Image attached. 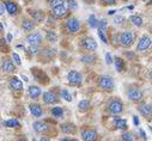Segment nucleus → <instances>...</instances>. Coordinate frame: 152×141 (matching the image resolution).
Masks as SVG:
<instances>
[{
    "mask_svg": "<svg viewBox=\"0 0 152 141\" xmlns=\"http://www.w3.org/2000/svg\"><path fill=\"white\" fill-rule=\"evenodd\" d=\"M12 59H13V62H15L16 65H18V66H20V65H22L20 57H19V55H18L17 53H12Z\"/></svg>",
    "mask_w": 152,
    "mask_h": 141,
    "instance_id": "37",
    "label": "nucleus"
},
{
    "mask_svg": "<svg viewBox=\"0 0 152 141\" xmlns=\"http://www.w3.org/2000/svg\"><path fill=\"white\" fill-rule=\"evenodd\" d=\"M140 134H141V136H142V139H144V140H146V139H147V137H146V134L144 133V130H142V129H140Z\"/></svg>",
    "mask_w": 152,
    "mask_h": 141,
    "instance_id": "46",
    "label": "nucleus"
},
{
    "mask_svg": "<svg viewBox=\"0 0 152 141\" xmlns=\"http://www.w3.org/2000/svg\"><path fill=\"white\" fill-rule=\"evenodd\" d=\"M30 15H31V17H32L36 22H42L43 18H45L43 12H41V11H31Z\"/></svg>",
    "mask_w": 152,
    "mask_h": 141,
    "instance_id": "24",
    "label": "nucleus"
},
{
    "mask_svg": "<svg viewBox=\"0 0 152 141\" xmlns=\"http://www.w3.org/2000/svg\"><path fill=\"white\" fill-rule=\"evenodd\" d=\"M114 123H115V126H116L118 128H120V129H122V130H126V129H127V122H126V120H124V118L115 117V118H114Z\"/></svg>",
    "mask_w": 152,
    "mask_h": 141,
    "instance_id": "21",
    "label": "nucleus"
},
{
    "mask_svg": "<svg viewBox=\"0 0 152 141\" xmlns=\"http://www.w3.org/2000/svg\"><path fill=\"white\" fill-rule=\"evenodd\" d=\"M142 1H147V0H142Z\"/></svg>",
    "mask_w": 152,
    "mask_h": 141,
    "instance_id": "55",
    "label": "nucleus"
},
{
    "mask_svg": "<svg viewBox=\"0 0 152 141\" xmlns=\"http://www.w3.org/2000/svg\"><path fill=\"white\" fill-rule=\"evenodd\" d=\"M84 1L88 3V4H91V3H92V0H84Z\"/></svg>",
    "mask_w": 152,
    "mask_h": 141,
    "instance_id": "53",
    "label": "nucleus"
},
{
    "mask_svg": "<svg viewBox=\"0 0 152 141\" xmlns=\"http://www.w3.org/2000/svg\"><path fill=\"white\" fill-rule=\"evenodd\" d=\"M32 73H34V77L37 81H40V83H48V77L42 72V70H40L39 68H32Z\"/></svg>",
    "mask_w": 152,
    "mask_h": 141,
    "instance_id": "10",
    "label": "nucleus"
},
{
    "mask_svg": "<svg viewBox=\"0 0 152 141\" xmlns=\"http://www.w3.org/2000/svg\"><path fill=\"white\" fill-rule=\"evenodd\" d=\"M23 79H24V81H29V79H28L25 76H23Z\"/></svg>",
    "mask_w": 152,
    "mask_h": 141,
    "instance_id": "54",
    "label": "nucleus"
},
{
    "mask_svg": "<svg viewBox=\"0 0 152 141\" xmlns=\"http://www.w3.org/2000/svg\"><path fill=\"white\" fill-rule=\"evenodd\" d=\"M47 41H48V42H56V41H58V36L55 35V32L49 31V32L47 33Z\"/></svg>",
    "mask_w": 152,
    "mask_h": 141,
    "instance_id": "31",
    "label": "nucleus"
},
{
    "mask_svg": "<svg viewBox=\"0 0 152 141\" xmlns=\"http://www.w3.org/2000/svg\"><path fill=\"white\" fill-rule=\"evenodd\" d=\"M67 79H68V83L72 84V85H79L82 84V74L77 70H71V72L67 74Z\"/></svg>",
    "mask_w": 152,
    "mask_h": 141,
    "instance_id": "4",
    "label": "nucleus"
},
{
    "mask_svg": "<svg viewBox=\"0 0 152 141\" xmlns=\"http://www.w3.org/2000/svg\"><path fill=\"white\" fill-rule=\"evenodd\" d=\"M98 85L105 90V91H110L114 89V80L110 78V77H102L98 81Z\"/></svg>",
    "mask_w": 152,
    "mask_h": 141,
    "instance_id": "6",
    "label": "nucleus"
},
{
    "mask_svg": "<svg viewBox=\"0 0 152 141\" xmlns=\"http://www.w3.org/2000/svg\"><path fill=\"white\" fill-rule=\"evenodd\" d=\"M140 113L145 116V117H150L151 116V113H152V109H151V105L150 104H145L140 108Z\"/></svg>",
    "mask_w": 152,
    "mask_h": 141,
    "instance_id": "23",
    "label": "nucleus"
},
{
    "mask_svg": "<svg viewBox=\"0 0 152 141\" xmlns=\"http://www.w3.org/2000/svg\"><path fill=\"white\" fill-rule=\"evenodd\" d=\"M1 69L4 70V72H6V73H12V72H15L16 67H15V65H13V62L11 60L5 59L3 61V63H1Z\"/></svg>",
    "mask_w": 152,
    "mask_h": 141,
    "instance_id": "12",
    "label": "nucleus"
},
{
    "mask_svg": "<svg viewBox=\"0 0 152 141\" xmlns=\"http://www.w3.org/2000/svg\"><path fill=\"white\" fill-rule=\"evenodd\" d=\"M61 97H62L65 100H67V102H71V100H72V96H71V93H69L66 89L61 90Z\"/></svg>",
    "mask_w": 152,
    "mask_h": 141,
    "instance_id": "32",
    "label": "nucleus"
},
{
    "mask_svg": "<svg viewBox=\"0 0 152 141\" xmlns=\"http://www.w3.org/2000/svg\"><path fill=\"white\" fill-rule=\"evenodd\" d=\"M90 105H91V103H90L89 100L83 99V100H80L79 104H78V109H79L80 111H86V110L90 108Z\"/></svg>",
    "mask_w": 152,
    "mask_h": 141,
    "instance_id": "25",
    "label": "nucleus"
},
{
    "mask_svg": "<svg viewBox=\"0 0 152 141\" xmlns=\"http://www.w3.org/2000/svg\"><path fill=\"white\" fill-rule=\"evenodd\" d=\"M49 5L52 6V9H54L56 6L65 5V3H64V0H49Z\"/></svg>",
    "mask_w": 152,
    "mask_h": 141,
    "instance_id": "34",
    "label": "nucleus"
},
{
    "mask_svg": "<svg viewBox=\"0 0 152 141\" xmlns=\"http://www.w3.org/2000/svg\"><path fill=\"white\" fill-rule=\"evenodd\" d=\"M5 7H6V11L10 13V15H16L18 12V6L16 3L13 1H6L5 3Z\"/></svg>",
    "mask_w": 152,
    "mask_h": 141,
    "instance_id": "17",
    "label": "nucleus"
},
{
    "mask_svg": "<svg viewBox=\"0 0 152 141\" xmlns=\"http://www.w3.org/2000/svg\"><path fill=\"white\" fill-rule=\"evenodd\" d=\"M29 50H30L31 54H37L39 53V48H37V46H30Z\"/></svg>",
    "mask_w": 152,
    "mask_h": 141,
    "instance_id": "40",
    "label": "nucleus"
},
{
    "mask_svg": "<svg viewBox=\"0 0 152 141\" xmlns=\"http://www.w3.org/2000/svg\"><path fill=\"white\" fill-rule=\"evenodd\" d=\"M28 92H29V96L32 99H37V98L40 97V94H41V89L37 87V86H30L29 90H28Z\"/></svg>",
    "mask_w": 152,
    "mask_h": 141,
    "instance_id": "19",
    "label": "nucleus"
},
{
    "mask_svg": "<svg viewBox=\"0 0 152 141\" xmlns=\"http://www.w3.org/2000/svg\"><path fill=\"white\" fill-rule=\"evenodd\" d=\"M52 115H53L54 117H56V118H60V117H62V115H64V109L60 108V107L53 108V109H52Z\"/></svg>",
    "mask_w": 152,
    "mask_h": 141,
    "instance_id": "29",
    "label": "nucleus"
},
{
    "mask_svg": "<svg viewBox=\"0 0 152 141\" xmlns=\"http://www.w3.org/2000/svg\"><path fill=\"white\" fill-rule=\"evenodd\" d=\"M40 141H49V139H48V137H46V136H42Z\"/></svg>",
    "mask_w": 152,
    "mask_h": 141,
    "instance_id": "47",
    "label": "nucleus"
},
{
    "mask_svg": "<svg viewBox=\"0 0 152 141\" xmlns=\"http://www.w3.org/2000/svg\"><path fill=\"white\" fill-rule=\"evenodd\" d=\"M134 42V33L132 31H124L120 35V43L122 47H131Z\"/></svg>",
    "mask_w": 152,
    "mask_h": 141,
    "instance_id": "1",
    "label": "nucleus"
},
{
    "mask_svg": "<svg viewBox=\"0 0 152 141\" xmlns=\"http://www.w3.org/2000/svg\"><path fill=\"white\" fill-rule=\"evenodd\" d=\"M62 141H78V140H75V139H64Z\"/></svg>",
    "mask_w": 152,
    "mask_h": 141,
    "instance_id": "48",
    "label": "nucleus"
},
{
    "mask_svg": "<svg viewBox=\"0 0 152 141\" xmlns=\"http://www.w3.org/2000/svg\"><path fill=\"white\" fill-rule=\"evenodd\" d=\"M26 42L30 44V46H39L41 42H42V36L41 33L39 32H34V33H30L26 36Z\"/></svg>",
    "mask_w": 152,
    "mask_h": 141,
    "instance_id": "7",
    "label": "nucleus"
},
{
    "mask_svg": "<svg viewBox=\"0 0 152 141\" xmlns=\"http://www.w3.org/2000/svg\"><path fill=\"white\" fill-rule=\"evenodd\" d=\"M34 129H35V132H37V133H46V132L49 129V127H48V124H47L46 122L37 121V122L34 123Z\"/></svg>",
    "mask_w": 152,
    "mask_h": 141,
    "instance_id": "15",
    "label": "nucleus"
},
{
    "mask_svg": "<svg viewBox=\"0 0 152 141\" xmlns=\"http://www.w3.org/2000/svg\"><path fill=\"white\" fill-rule=\"evenodd\" d=\"M108 110H109L111 114H115V115L121 114L122 110H124V104H122V102L119 100V99H114V100H111V102L109 103Z\"/></svg>",
    "mask_w": 152,
    "mask_h": 141,
    "instance_id": "2",
    "label": "nucleus"
},
{
    "mask_svg": "<svg viewBox=\"0 0 152 141\" xmlns=\"http://www.w3.org/2000/svg\"><path fill=\"white\" fill-rule=\"evenodd\" d=\"M29 108H30V113H31L35 117H41V116H42L43 111H42V108L40 107L39 104H31Z\"/></svg>",
    "mask_w": 152,
    "mask_h": 141,
    "instance_id": "16",
    "label": "nucleus"
},
{
    "mask_svg": "<svg viewBox=\"0 0 152 141\" xmlns=\"http://www.w3.org/2000/svg\"><path fill=\"white\" fill-rule=\"evenodd\" d=\"M114 62H115V67H116V69L119 70V72H122V70L125 69V62H124V60L121 57H119V56L115 57Z\"/></svg>",
    "mask_w": 152,
    "mask_h": 141,
    "instance_id": "26",
    "label": "nucleus"
},
{
    "mask_svg": "<svg viewBox=\"0 0 152 141\" xmlns=\"http://www.w3.org/2000/svg\"><path fill=\"white\" fill-rule=\"evenodd\" d=\"M34 141H36V140H34Z\"/></svg>",
    "mask_w": 152,
    "mask_h": 141,
    "instance_id": "56",
    "label": "nucleus"
},
{
    "mask_svg": "<svg viewBox=\"0 0 152 141\" xmlns=\"http://www.w3.org/2000/svg\"><path fill=\"white\" fill-rule=\"evenodd\" d=\"M1 31H4V25L0 23V32H1Z\"/></svg>",
    "mask_w": 152,
    "mask_h": 141,
    "instance_id": "51",
    "label": "nucleus"
},
{
    "mask_svg": "<svg viewBox=\"0 0 152 141\" xmlns=\"http://www.w3.org/2000/svg\"><path fill=\"white\" fill-rule=\"evenodd\" d=\"M43 102L46 104H54L58 102V97L54 92L48 91V92H45V94H43Z\"/></svg>",
    "mask_w": 152,
    "mask_h": 141,
    "instance_id": "13",
    "label": "nucleus"
},
{
    "mask_svg": "<svg viewBox=\"0 0 152 141\" xmlns=\"http://www.w3.org/2000/svg\"><path fill=\"white\" fill-rule=\"evenodd\" d=\"M68 9L69 10H75L78 7V5H77V3H75V0H68Z\"/></svg>",
    "mask_w": 152,
    "mask_h": 141,
    "instance_id": "39",
    "label": "nucleus"
},
{
    "mask_svg": "<svg viewBox=\"0 0 152 141\" xmlns=\"http://www.w3.org/2000/svg\"><path fill=\"white\" fill-rule=\"evenodd\" d=\"M83 48H84L85 50L94 52V50L97 49V43H96V41H95L94 39L88 37V39H85V40L83 41Z\"/></svg>",
    "mask_w": 152,
    "mask_h": 141,
    "instance_id": "11",
    "label": "nucleus"
},
{
    "mask_svg": "<svg viewBox=\"0 0 152 141\" xmlns=\"http://www.w3.org/2000/svg\"><path fill=\"white\" fill-rule=\"evenodd\" d=\"M95 56L94 55H84V56H82V62H84V63H94L95 62Z\"/></svg>",
    "mask_w": 152,
    "mask_h": 141,
    "instance_id": "30",
    "label": "nucleus"
},
{
    "mask_svg": "<svg viewBox=\"0 0 152 141\" xmlns=\"http://www.w3.org/2000/svg\"><path fill=\"white\" fill-rule=\"evenodd\" d=\"M105 62H107L108 65L113 63V60H111V56H110V54H109V53H107V54H105Z\"/></svg>",
    "mask_w": 152,
    "mask_h": 141,
    "instance_id": "42",
    "label": "nucleus"
},
{
    "mask_svg": "<svg viewBox=\"0 0 152 141\" xmlns=\"http://www.w3.org/2000/svg\"><path fill=\"white\" fill-rule=\"evenodd\" d=\"M104 32H105L104 30L98 29V36H99V39H101L104 43H108V39H107V36H105V33H104Z\"/></svg>",
    "mask_w": 152,
    "mask_h": 141,
    "instance_id": "36",
    "label": "nucleus"
},
{
    "mask_svg": "<svg viewBox=\"0 0 152 141\" xmlns=\"http://www.w3.org/2000/svg\"><path fill=\"white\" fill-rule=\"evenodd\" d=\"M9 86H10V89H12V90H22L23 89V83L17 78V77H12L11 79H10V81H9Z\"/></svg>",
    "mask_w": 152,
    "mask_h": 141,
    "instance_id": "14",
    "label": "nucleus"
},
{
    "mask_svg": "<svg viewBox=\"0 0 152 141\" xmlns=\"http://www.w3.org/2000/svg\"><path fill=\"white\" fill-rule=\"evenodd\" d=\"M125 20V18L122 16H119V17H115V19H114V22H115V24H121L122 22Z\"/></svg>",
    "mask_w": 152,
    "mask_h": 141,
    "instance_id": "41",
    "label": "nucleus"
},
{
    "mask_svg": "<svg viewBox=\"0 0 152 141\" xmlns=\"http://www.w3.org/2000/svg\"><path fill=\"white\" fill-rule=\"evenodd\" d=\"M150 47H151V37L147 36V35H144V36H142V37L139 40V42H138L137 50L144 52V50H147Z\"/></svg>",
    "mask_w": 152,
    "mask_h": 141,
    "instance_id": "5",
    "label": "nucleus"
},
{
    "mask_svg": "<svg viewBox=\"0 0 152 141\" xmlns=\"http://www.w3.org/2000/svg\"><path fill=\"white\" fill-rule=\"evenodd\" d=\"M97 26H98V29H101V30H104V31H105V29H107V26H108V23H107V20H105V19H101V20L98 22Z\"/></svg>",
    "mask_w": 152,
    "mask_h": 141,
    "instance_id": "35",
    "label": "nucleus"
},
{
    "mask_svg": "<svg viewBox=\"0 0 152 141\" xmlns=\"http://www.w3.org/2000/svg\"><path fill=\"white\" fill-rule=\"evenodd\" d=\"M97 24H98L97 18H96L94 15H91V16L89 17V25H90L91 28H97Z\"/></svg>",
    "mask_w": 152,
    "mask_h": 141,
    "instance_id": "33",
    "label": "nucleus"
},
{
    "mask_svg": "<svg viewBox=\"0 0 152 141\" xmlns=\"http://www.w3.org/2000/svg\"><path fill=\"white\" fill-rule=\"evenodd\" d=\"M5 13V7H4V5L0 3V16H3Z\"/></svg>",
    "mask_w": 152,
    "mask_h": 141,
    "instance_id": "44",
    "label": "nucleus"
},
{
    "mask_svg": "<svg viewBox=\"0 0 152 141\" xmlns=\"http://www.w3.org/2000/svg\"><path fill=\"white\" fill-rule=\"evenodd\" d=\"M7 41H12V35L11 33L7 35Z\"/></svg>",
    "mask_w": 152,
    "mask_h": 141,
    "instance_id": "49",
    "label": "nucleus"
},
{
    "mask_svg": "<svg viewBox=\"0 0 152 141\" xmlns=\"http://www.w3.org/2000/svg\"><path fill=\"white\" fill-rule=\"evenodd\" d=\"M53 12H54V15H55L56 17H59V18H62V17H65V16L67 15V10H66L65 5H60V6L54 7V9H53Z\"/></svg>",
    "mask_w": 152,
    "mask_h": 141,
    "instance_id": "18",
    "label": "nucleus"
},
{
    "mask_svg": "<svg viewBox=\"0 0 152 141\" xmlns=\"http://www.w3.org/2000/svg\"><path fill=\"white\" fill-rule=\"evenodd\" d=\"M122 141H134L131 133H124L122 134Z\"/></svg>",
    "mask_w": 152,
    "mask_h": 141,
    "instance_id": "38",
    "label": "nucleus"
},
{
    "mask_svg": "<svg viewBox=\"0 0 152 141\" xmlns=\"http://www.w3.org/2000/svg\"><path fill=\"white\" fill-rule=\"evenodd\" d=\"M129 20L135 25V26H142V18L140 16H131L129 17Z\"/></svg>",
    "mask_w": 152,
    "mask_h": 141,
    "instance_id": "27",
    "label": "nucleus"
},
{
    "mask_svg": "<svg viewBox=\"0 0 152 141\" xmlns=\"http://www.w3.org/2000/svg\"><path fill=\"white\" fill-rule=\"evenodd\" d=\"M5 126L9 128H18V127H20V123L16 118H11V120H7L5 122Z\"/></svg>",
    "mask_w": 152,
    "mask_h": 141,
    "instance_id": "28",
    "label": "nucleus"
},
{
    "mask_svg": "<svg viewBox=\"0 0 152 141\" xmlns=\"http://www.w3.org/2000/svg\"><path fill=\"white\" fill-rule=\"evenodd\" d=\"M104 4H110V5H114L116 3V0H102Z\"/></svg>",
    "mask_w": 152,
    "mask_h": 141,
    "instance_id": "43",
    "label": "nucleus"
},
{
    "mask_svg": "<svg viewBox=\"0 0 152 141\" xmlns=\"http://www.w3.org/2000/svg\"><path fill=\"white\" fill-rule=\"evenodd\" d=\"M115 12H116L115 10H110V11L108 12V15H114V13H115Z\"/></svg>",
    "mask_w": 152,
    "mask_h": 141,
    "instance_id": "50",
    "label": "nucleus"
},
{
    "mask_svg": "<svg viewBox=\"0 0 152 141\" xmlns=\"http://www.w3.org/2000/svg\"><path fill=\"white\" fill-rule=\"evenodd\" d=\"M18 141H28V140H26V139H25V137H20V139H19V140H18Z\"/></svg>",
    "mask_w": 152,
    "mask_h": 141,
    "instance_id": "52",
    "label": "nucleus"
},
{
    "mask_svg": "<svg viewBox=\"0 0 152 141\" xmlns=\"http://www.w3.org/2000/svg\"><path fill=\"white\" fill-rule=\"evenodd\" d=\"M22 26L25 31H32L35 29V24L32 23V20H29V19H24L22 23Z\"/></svg>",
    "mask_w": 152,
    "mask_h": 141,
    "instance_id": "22",
    "label": "nucleus"
},
{
    "mask_svg": "<svg viewBox=\"0 0 152 141\" xmlns=\"http://www.w3.org/2000/svg\"><path fill=\"white\" fill-rule=\"evenodd\" d=\"M66 29L69 31V32H77L79 31L80 29V22L77 19V18H74V17H71L67 19L66 22Z\"/></svg>",
    "mask_w": 152,
    "mask_h": 141,
    "instance_id": "3",
    "label": "nucleus"
},
{
    "mask_svg": "<svg viewBox=\"0 0 152 141\" xmlns=\"http://www.w3.org/2000/svg\"><path fill=\"white\" fill-rule=\"evenodd\" d=\"M82 137L84 141H97L98 134L94 129H85L82 132Z\"/></svg>",
    "mask_w": 152,
    "mask_h": 141,
    "instance_id": "8",
    "label": "nucleus"
},
{
    "mask_svg": "<svg viewBox=\"0 0 152 141\" xmlns=\"http://www.w3.org/2000/svg\"><path fill=\"white\" fill-rule=\"evenodd\" d=\"M60 128H61V132H64L66 134H71V133L73 134L75 132V127L72 123H64L60 126Z\"/></svg>",
    "mask_w": 152,
    "mask_h": 141,
    "instance_id": "20",
    "label": "nucleus"
},
{
    "mask_svg": "<svg viewBox=\"0 0 152 141\" xmlns=\"http://www.w3.org/2000/svg\"><path fill=\"white\" fill-rule=\"evenodd\" d=\"M133 121H134V124L135 126H139L140 124V121H139V118L137 116H133Z\"/></svg>",
    "mask_w": 152,
    "mask_h": 141,
    "instance_id": "45",
    "label": "nucleus"
},
{
    "mask_svg": "<svg viewBox=\"0 0 152 141\" xmlns=\"http://www.w3.org/2000/svg\"><path fill=\"white\" fill-rule=\"evenodd\" d=\"M128 98L133 102H140L142 99V92L137 87H131L128 91Z\"/></svg>",
    "mask_w": 152,
    "mask_h": 141,
    "instance_id": "9",
    "label": "nucleus"
}]
</instances>
